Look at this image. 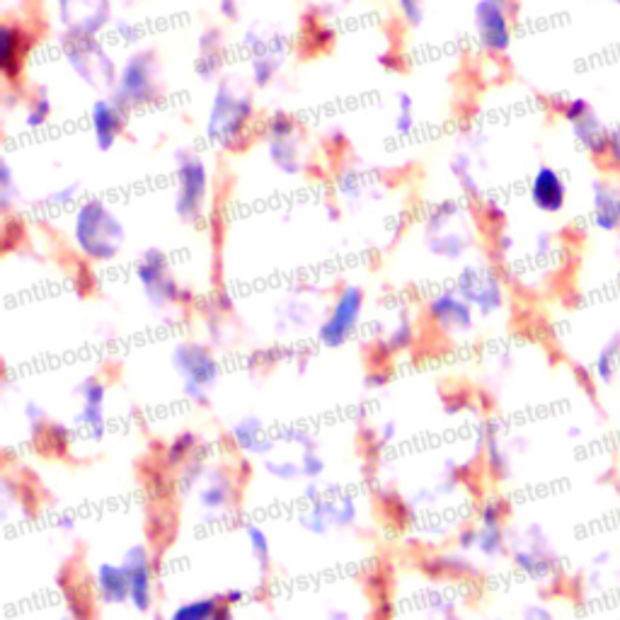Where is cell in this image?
<instances>
[{"mask_svg": "<svg viewBox=\"0 0 620 620\" xmlns=\"http://www.w3.org/2000/svg\"><path fill=\"white\" fill-rule=\"evenodd\" d=\"M73 238L78 250L90 260H112L119 255L124 243V226L102 202L80 204L73 218Z\"/></svg>", "mask_w": 620, "mask_h": 620, "instance_id": "6da1fadb", "label": "cell"}, {"mask_svg": "<svg viewBox=\"0 0 620 620\" xmlns=\"http://www.w3.org/2000/svg\"><path fill=\"white\" fill-rule=\"evenodd\" d=\"M252 119H255V105L250 97L238 95L228 80H221L206 119V136L226 148H240L248 141Z\"/></svg>", "mask_w": 620, "mask_h": 620, "instance_id": "7a4b0ae2", "label": "cell"}, {"mask_svg": "<svg viewBox=\"0 0 620 620\" xmlns=\"http://www.w3.org/2000/svg\"><path fill=\"white\" fill-rule=\"evenodd\" d=\"M177 199L175 211L185 221H197L202 216L206 197H209V168L199 155L177 153Z\"/></svg>", "mask_w": 620, "mask_h": 620, "instance_id": "3957f363", "label": "cell"}, {"mask_svg": "<svg viewBox=\"0 0 620 620\" xmlns=\"http://www.w3.org/2000/svg\"><path fill=\"white\" fill-rule=\"evenodd\" d=\"M155 56L153 51L141 49L126 59L122 73H119L117 85H114V100L119 105L131 109L139 105H148L158 95V85L153 78Z\"/></svg>", "mask_w": 620, "mask_h": 620, "instance_id": "277c9868", "label": "cell"}, {"mask_svg": "<svg viewBox=\"0 0 620 620\" xmlns=\"http://www.w3.org/2000/svg\"><path fill=\"white\" fill-rule=\"evenodd\" d=\"M364 303L366 294L359 286H344L340 294H337L335 303H332L327 320L320 325V342L330 349H337L342 347L344 342H349V337H352L359 327Z\"/></svg>", "mask_w": 620, "mask_h": 620, "instance_id": "5b68a950", "label": "cell"}, {"mask_svg": "<svg viewBox=\"0 0 620 620\" xmlns=\"http://www.w3.org/2000/svg\"><path fill=\"white\" fill-rule=\"evenodd\" d=\"M512 13L509 5L497 3V0H478L473 8L475 32L482 49L492 56H504L512 47L514 27H512Z\"/></svg>", "mask_w": 620, "mask_h": 620, "instance_id": "8992f818", "label": "cell"}, {"mask_svg": "<svg viewBox=\"0 0 620 620\" xmlns=\"http://www.w3.org/2000/svg\"><path fill=\"white\" fill-rule=\"evenodd\" d=\"M172 364L177 366L180 376L185 378V388L192 395L194 403H209L206 390L214 386L218 378V364L211 357L209 349L199 347V344H180L175 354H172Z\"/></svg>", "mask_w": 620, "mask_h": 620, "instance_id": "52a82bcc", "label": "cell"}, {"mask_svg": "<svg viewBox=\"0 0 620 620\" xmlns=\"http://www.w3.org/2000/svg\"><path fill=\"white\" fill-rule=\"evenodd\" d=\"M456 291L482 315H495L504 306V286L490 267L463 269Z\"/></svg>", "mask_w": 620, "mask_h": 620, "instance_id": "ba28073f", "label": "cell"}, {"mask_svg": "<svg viewBox=\"0 0 620 620\" xmlns=\"http://www.w3.org/2000/svg\"><path fill=\"white\" fill-rule=\"evenodd\" d=\"M136 274L155 308H163L165 303H175L180 298V289L168 272V257L160 250H148L136 264Z\"/></svg>", "mask_w": 620, "mask_h": 620, "instance_id": "9c48e42d", "label": "cell"}, {"mask_svg": "<svg viewBox=\"0 0 620 620\" xmlns=\"http://www.w3.org/2000/svg\"><path fill=\"white\" fill-rule=\"evenodd\" d=\"M429 318L439 330L456 335V332H470L475 325L473 306H470L458 291H441L427 306Z\"/></svg>", "mask_w": 620, "mask_h": 620, "instance_id": "30bf717a", "label": "cell"}, {"mask_svg": "<svg viewBox=\"0 0 620 620\" xmlns=\"http://www.w3.org/2000/svg\"><path fill=\"white\" fill-rule=\"evenodd\" d=\"M528 199L541 214L555 216L565 209L567 204V182L562 172L553 165H541L531 177L528 185Z\"/></svg>", "mask_w": 620, "mask_h": 620, "instance_id": "8fae6325", "label": "cell"}, {"mask_svg": "<svg viewBox=\"0 0 620 620\" xmlns=\"http://www.w3.org/2000/svg\"><path fill=\"white\" fill-rule=\"evenodd\" d=\"M124 570L129 574L131 604L136 611L146 613L153 604V562L143 545H131L124 553Z\"/></svg>", "mask_w": 620, "mask_h": 620, "instance_id": "7c38bea8", "label": "cell"}, {"mask_svg": "<svg viewBox=\"0 0 620 620\" xmlns=\"http://www.w3.org/2000/svg\"><path fill=\"white\" fill-rule=\"evenodd\" d=\"M126 124V107L119 105L117 100L109 97H100L90 107V126H93L95 146L100 151H112L117 146L119 136H122Z\"/></svg>", "mask_w": 620, "mask_h": 620, "instance_id": "4fadbf2b", "label": "cell"}, {"mask_svg": "<svg viewBox=\"0 0 620 620\" xmlns=\"http://www.w3.org/2000/svg\"><path fill=\"white\" fill-rule=\"evenodd\" d=\"M32 34L22 25L15 22H5L0 27V71L8 83H15L22 73V61H25L27 51H30Z\"/></svg>", "mask_w": 620, "mask_h": 620, "instance_id": "5bb4252c", "label": "cell"}, {"mask_svg": "<svg viewBox=\"0 0 620 620\" xmlns=\"http://www.w3.org/2000/svg\"><path fill=\"white\" fill-rule=\"evenodd\" d=\"M504 514H507V504L502 499H487L482 504L478 548L485 558H499L504 553Z\"/></svg>", "mask_w": 620, "mask_h": 620, "instance_id": "9a60e30c", "label": "cell"}, {"mask_svg": "<svg viewBox=\"0 0 620 620\" xmlns=\"http://www.w3.org/2000/svg\"><path fill=\"white\" fill-rule=\"evenodd\" d=\"M591 214H594L596 231H620V187L613 185L611 180H594V185H591Z\"/></svg>", "mask_w": 620, "mask_h": 620, "instance_id": "2e32d148", "label": "cell"}, {"mask_svg": "<svg viewBox=\"0 0 620 620\" xmlns=\"http://www.w3.org/2000/svg\"><path fill=\"white\" fill-rule=\"evenodd\" d=\"M78 393L83 398V410H80L76 422L85 424L95 439H102V434H105V383L97 381V378H85L78 386Z\"/></svg>", "mask_w": 620, "mask_h": 620, "instance_id": "e0dca14e", "label": "cell"}, {"mask_svg": "<svg viewBox=\"0 0 620 620\" xmlns=\"http://www.w3.org/2000/svg\"><path fill=\"white\" fill-rule=\"evenodd\" d=\"M572 134L574 141L582 146V151H587L591 158L601 160L608 158V139H611V129L601 122L599 114L591 109L584 119L572 124Z\"/></svg>", "mask_w": 620, "mask_h": 620, "instance_id": "ac0fdd59", "label": "cell"}, {"mask_svg": "<svg viewBox=\"0 0 620 620\" xmlns=\"http://www.w3.org/2000/svg\"><path fill=\"white\" fill-rule=\"evenodd\" d=\"M95 587L100 599L105 604H124L131 596L129 589V574H126L124 565H114V562H102L95 572Z\"/></svg>", "mask_w": 620, "mask_h": 620, "instance_id": "d6986e66", "label": "cell"}, {"mask_svg": "<svg viewBox=\"0 0 620 620\" xmlns=\"http://www.w3.org/2000/svg\"><path fill=\"white\" fill-rule=\"evenodd\" d=\"M231 604L221 599H197L182 604L177 611H172V618L177 620H209V618H231Z\"/></svg>", "mask_w": 620, "mask_h": 620, "instance_id": "ffe728a7", "label": "cell"}, {"mask_svg": "<svg viewBox=\"0 0 620 620\" xmlns=\"http://www.w3.org/2000/svg\"><path fill=\"white\" fill-rule=\"evenodd\" d=\"M231 436L235 439V444H238L243 451L267 453L269 449H272V444L264 439V427L252 417L235 424V427L231 429Z\"/></svg>", "mask_w": 620, "mask_h": 620, "instance_id": "44dd1931", "label": "cell"}, {"mask_svg": "<svg viewBox=\"0 0 620 620\" xmlns=\"http://www.w3.org/2000/svg\"><path fill=\"white\" fill-rule=\"evenodd\" d=\"M618 359H620V330L608 337V342L601 347V352L596 354L594 359V373L604 386L613 383V378H616Z\"/></svg>", "mask_w": 620, "mask_h": 620, "instance_id": "7402d4cb", "label": "cell"}, {"mask_svg": "<svg viewBox=\"0 0 620 620\" xmlns=\"http://www.w3.org/2000/svg\"><path fill=\"white\" fill-rule=\"evenodd\" d=\"M269 158H272L274 165H277L279 170H284L286 175H296L298 172L296 136H291V139L269 141Z\"/></svg>", "mask_w": 620, "mask_h": 620, "instance_id": "603a6c76", "label": "cell"}, {"mask_svg": "<svg viewBox=\"0 0 620 620\" xmlns=\"http://www.w3.org/2000/svg\"><path fill=\"white\" fill-rule=\"evenodd\" d=\"M245 536H248L250 548H252V553H255L260 570L267 572L269 570V558H272V548H269L267 533H264L260 526L245 524Z\"/></svg>", "mask_w": 620, "mask_h": 620, "instance_id": "cb8c5ba5", "label": "cell"}, {"mask_svg": "<svg viewBox=\"0 0 620 620\" xmlns=\"http://www.w3.org/2000/svg\"><path fill=\"white\" fill-rule=\"evenodd\" d=\"M199 499H202L204 509L228 507V502H231V482H228L226 478H216L209 487H206Z\"/></svg>", "mask_w": 620, "mask_h": 620, "instance_id": "d4e9b609", "label": "cell"}, {"mask_svg": "<svg viewBox=\"0 0 620 620\" xmlns=\"http://www.w3.org/2000/svg\"><path fill=\"white\" fill-rule=\"evenodd\" d=\"M194 449H197V436H194L192 432L180 434L168 446V451H165V463L175 468V465H180L182 461H187V458L194 453Z\"/></svg>", "mask_w": 620, "mask_h": 620, "instance_id": "484cf974", "label": "cell"}, {"mask_svg": "<svg viewBox=\"0 0 620 620\" xmlns=\"http://www.w3.org/2000/svg\"><path fill=\"white\" fill-rule=\"evenodd\" d=\"M51 112H54V105H51L49 95L42 90V93L34 95L32 105H30V109H27L25 124L30 126V129H39V126H44L49 122Z\"/></svg>", "mask_w": 620, "mask_h": 620, "instance_id": "4316f807", "label": "cell"}, {"mask_svg": "<svg viewBox=\"0 0 620 620\" xmlns=\"http://www.w3.org/2000/svg\"><path fill=\"white\" fill-rule=\"evenodd\" d=\"M281 61L272 59V56H262V59H250V68H252V83L257 88H267L272 83L274 76H277Z\"/></svg>", "mask_w": 620, "mask_h": 620, "instance_id": "83f0119b", "label": "cell"}, {"mask_svg": "<svg viewBox=\"0 0 620 620\" xmlns=\"http://www.w3.org/2000/svg\"><path fill=\"white\" fill-rule=\"evenodd\" d=\"M223 68V51L211 49V51H199V59L194 63V71L202 80H214Z\"/></svg>", "mask_w": 620, "mask_h": 620, "instance_id": "f1b7e54d", "label": "cell"}, {"mask_svg": "<svg viewBox=\"0 0 620 620\" xmlns=\"http://www.w3.org/2000/svg\"><path fill=\"white\" fill-rule=\"evenodd\" d=\"M267 136L269 141L274 139H291V136H296V122L291 114L286 112H277L272 114V117L267 119Z\"/></svg>", "mask_w": 620, "mask_h": 620, "instance_id": "f546056e", "label": "cell"}, {"mask_svg": "<svg viewBox=\"0 0 620 620\" xmlns=\"http://www.w3.org/2000/svg\"><path fill=\"white\" fill-rule=\"evenodd\" d=\"M415 129V102L410 95L398 97V117H395V134L410 136Z\"/></svg>", "mask_w": 620, "mask_h": 620, "instance_id": "4dcf8cb0", "label": "cell"}, {"mask_svg": "<svg viewBox=\"0 0 620 620\" xmlns=\"http://www.w3.org/2000/svg\"><path fill=\"white\" fill-rule=\"evenodd\" d=\"M558 109H560V117L565 119L567 124H574V122H579V119L587 117L594 107H591V102L587 100V97H567V100L560 102Z\"/></svg>", "mask_w": 620, "mask_h": 620, "instance_id": "1f68e13d", "label": "cell"}, {"mask_svg": "<svg viewBox=\"0 0 620 620\" xmlns=\"http://www.w3.org/2000/svg\"><path fill=\"white\" fill-rule=\"evenodd\" d=\"M398 8L403 20L410 27H419L424 22V3L422 0H398Z\"/></svg>", "mask_w": 620, "mask_h": 620, "instance_id": "d6a6232c", "label": "cell"}, {"mask_svg": "<svg viewBox=\"0 0 620 620\" xmlns=\"http://www.w3.org/2000/svg\"><path fill=\"white\" fill-rule=\"evenodd\" d=\"M301 463H303V465H301L303 475H308V478H318V475L325 470L323 458H320L318 453H315V449H306V451H303Z\"/></svg>", "mask_w": 620, "mask_h": 620, "instance_id": "836d02e7", "label": "cell"}, {"mask_svg": "<svg viewBox=\"0 0 620 620\" xmlns=\"http://www.w3.org/2000/svg\"><path fill=\"white\" fill-rule=\"evenodd\" d=\"M308 37H310V44H313V47L325 49V47H330L332 39H335V32H332L327 25H313L310 27Z\"/></svg>", "mask_w": 620, "mask_h": 620, "instance_id": "e575fe53", "label": "cell"}, {"mask_svg": "<svg viewBox=\"0 0 620 620\" xmlns=\"http://www.w3.org/2000/svg\"><path fill=\"white\" fill-rule=\"evenodd\" d=\"M608 163L613 170L620 172V126H613L611 139H608Z\"/></svg>", "mask_w": 620, "mask_h": 620, "instance_id": "d590c367", "label": "cell"}, {"mask_svg": "<svg viewBox=\"0 0 620 620\" xmlns=\"http://www.w3.org/2000/svg\"><path fill=\"white\" fill-rule=\"evenodd\" d=\"M267 470L272 475H277V478H281V480H291V478H298V475L303 473L301 468H296L294 463H272L269 461L267 463Z\"/></svg>", "mask_w": 620, "mask_h": 620, "instance_id": "8d00e7d4", "label": "cell"}, {"mask_svg": "<svg viewBox=\"0 0 620 620\" xmlns=\"http://www.w3.org/2000/svg\"><path fill=\"white\" fill-rule=\"evenodd\" d=\"M340 189H342L344 194H347V197L357 199V197H359V192H361V180H359L357 172H342V177H340Z\"/></svg>", "mask_w": 620, "mask_h": 620, "instance_id": "74e56055", "label": "cell"}, {"mask_svg": "<svg viewBox=\"0 0 620 620\" xmlns=\"http://www.w3.org/2000/svg\"><path fill=\"white\" fill-rule=\"evenodd\" d=\"M199 51H211V49H221V32L214 30V27H209V30L202 32V37H199Z\"/></svg>", "mask_w": 620, "mask_h": 620, "instance_id": "f35d334b", "label": "cell"}, {"mask_svg": "<svg viewBox=\"0 0 620 620\" xmlns=\"http://www.w3.org/2000/svg\"><path fill=\"white\" fill-rule=\"evenodd\" d=\"M76 194H78V185H68V187L59 189V192H54V197H51L49 202L54 206H66L76 199Z\"/></svg>", "mask_w": 620, "mask_h": 620, "instance_id": "ab89813d", "label": "cell"}, {"mask_svg": "<svg viewBox=\"0 0 620 620\" xmlns=\"http://www.w3.org/2000/svg\"><path fill=\"white\" fill-rule=\"evenodd\" d=\"M218 13L226 20H238V0H218Z\"/></svg>", "mask_w": 620, "mask_h": 620, "instance_id": "60d3db41", "label": "cell"}, {"mask_svg": "<svg viewBox=\"0 0 620 620\" xmlns=\"http://www.w3.org/2000/svg\"><path fill=\"white\" fill-rule=\"evenodd\" d=\"M117 34L124 42H136L139 39V30H136V25H129V22H117Z\"/></svg>", "mask_w": 620, "mask_h": 620, "instance_id": "b9f144b4", "label": "cell"}, {"mask_svg": "<svg viewBox=\"0 0 620 620\" xmlns=\"http://www.w3.org/2000/svg\"><path fill=\"white\" fill-rule=\"evenodd\" d=\"M25 415H27V419H30L32 422V427L37 429V427H42V422H44V412H42V407L39 405H34V403H30L25 407Z\"/></svg>", "mask_w": 620, "mask_h": 620, "instance_id": "7bdbcfd3", "label": "cell"}, {"mask_svg": "<svg viewBox=\"0 0 620 620\" xmlns=\"http://www.w3.org/2000/svg\"><path fill=\"white\" fill-rule=\"evenodd\" d=\"M485 214L490 221H504V209L502 206H497L495 202H487L485 204Z\"/></svg>", "mask_w": 620, "mask_h": 620, "instance_id": "ee69618b", "label": "cell"}, {"mask_svg": "<svg viewBox=\"0 0 620 620\" xmlns=\"http://www.w3.org/2000/svg\"><path fill=\"white\" fill-rule=\"evenodd\" d=\"M243 599H245V591H240V589L228 591V594H223V601H226V604H231V606L240 604V601H243Z\"/></svg>", "mask_w": 620, "mask_h": 620, "instance_id": "f6af8a7d", "label": "cell"}, {"mask_svg": "<svg viewBox=\"0 0 620 620\" xmlns=\"http://www.w3.org/2000/svg\"><path fill=\"white\" fill-rule=\"evenodd\" d=\"M378 61H381L386 68H393V71H395V68H398V59H395L393 54H383Z\"/></svg>", "mask_w": 620, "mask_h": 620, "instance_id": "bcb514c9", "label": "cell"}, {"mask_svg": "<svg viewBox=\"0 0 620 620\" xmlns=\"http://www.w3.org/2000/svg\"><path fill=\"white\" fill-rule=\"evenodd\" d=\"M608 560H611V550H601L599 555H594V560L591 562H594V565H606Z\"/></svg>", "mask_w": 620, "mask_h": 620, "instance_id": "7dc6e473", "label": "cell"}, {"mask_svg": "<svg viewBox=\"0 0 620 620\" xmlns=\"http://www.w3.org/2000/svg\"><path fill=\"white\" fill-rule=\"evenodd\" d=\"M383 383H386V376H369L366 378V386H371V388H381Z\"/></svg>", "mask_w": 620, "mask_h": 620, "instance_id": "c3c4849f", "label": "cell"}, {"mask_svg": "<svg viewBox=\"0 0 620 620\" xmlns=\"http://www.w3.org/2000/svg\"><path fill=\"white\" fill-rule=\"evenodd\" d=\"M526 616H541V618H548L550 613L548 611H541V608H528Z\"/></svg>", "mask_w": 620, "mask_h": 620, "instance_id": "681fc988", "label": "cell"}, {"mask_svg": "<svg viewBox=\"0 0 620 620\" xmlns=\"http://www.w3.org/2000/svg\"><path fill=\"white\" fill-rule=\"evenodd\" d=\"M497 3H502V5H509V8L514 10V0H497Z\"/></svg>", "mask_w": 620, "mask_h": 620, "instance_id": "f907efd6", "label": "cell"}, {"mask_svg": "<svg viewBox=\"0 0 620 620\" xmlns=\"http://www.w3.org/2000/svg\"><path fill=\"white\" fill-rule=\"evenodd\" d=\"M616 281H618V286H620V269H618V274H616Z\"/></svg>", "mask_w": 620, "mask_h": 620, "instance_id": "816d5d0a", "label": "cell"}, {"mask_svg": "<svg viewBox=\"0 0 620 620\" xmlns=\"http://www.w3.org/2000/svg\"><path fill=\"white\" fill-rule=\"evenodd\" d=\"M611 3H616V5H620V0H611Z\"/></svg>", "mask_w": 620, "mask_h": 620, "instance_id": "f5cc1de1", "label": "cell"}]
</instances>
